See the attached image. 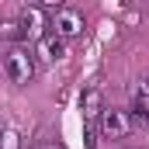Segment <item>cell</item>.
I'll return each mask as SVG.
<instances>
[{"label":"cell","instance_id":"cell-5","mask_svg":"<svg viewBox=\"0 0 149 149\" xmlns=\"http://www.w3.org/2000/svg\"><path fill=\"white\" fill-rule=\"evenodd\" d=\"M35 56L42 63H59L63 56H66V49H63V38L59 35H42L35 45Z\"/></svg>","mask_w":149,"mask_h":149},{"label":"cell","instance_id":"cell-8","mask_svg":"<svg viewBox=\"0 0 149 149\" xmlns=\"http://www.w3.org/2000/svg\"><path fill=\"white\" fill-rule=\"evenodd\" d=\"M21 35H24L21 21H3V24H0V38H7V42H17Z\"/></svg>","mask_w":149,"mask_h":149},{"label":"cell","instance_id":"cell-6","mask_svg":"<svg viewBox=\"0 0 149 149\" xmlns=\"http://www.w3.org/2000/svg\"><path fill=\"white\" fill-rule=\"evenodd\" d=\"M21 28H24V35H38L42 31V10L38 7H24L21 10Z\"/></svg>","mask_w":149,"mask_h":149},{"label":"cell","instance_id":"cell-2","mask_svg":"<svg viewBox=\"0 0 149 149\" xmlns=\"http://www.w3.org/2000/svg\"><path fill=\"white\" fill-rule=\"evenodd\" d=\"M49 28H52V35H59V38H80L87 24H83V14H80V10H73V7H59V10L52 14Z\"/></svg>","mask_w":149,"mask_h":149},{"label":"cell","instance_id":"cell-3","mask_svg":"<svg viewBox=\"0 0 149 149\" xmlns=\"http://www.w3.org/2000/svg\"><path fill=\"white\" fill-rule=\"evenodd\" d=\"M101 135L104 139H125L135 125H132V118H128V111H114V108H108V111L101 114Z\"/></svg>","mask_w":149,"mask_h":149},{"label":"cell","instance_id":"cell-4","mask_svg":"<svg viewBox=\"0 0 149 149\" xmlns=\"http://www.w3.org/2000/svg\"><path fill=\"white\" fill-rule=\"evenodd\" d=\"M80 111H83V125H101V114L108 111V108H104V97H101L97 87L83 90V97H80Z\"/></svg>","mask_w":149,"mask_h":149},{"label":"cell","instance_id":"cell-1","mask_svg":"<svg viewBox=\"0 0 149 149\" xmlns=\"http://www.w3.org/2000/svg\"><path fill=\"white\" fill-rule=\"evenodd\" d=\"M3 70H7V76H10V83L24 87V83H31V80H35V59H31V52H28V49L14 45V49L3 56Z\"/></svg>","mask_w":149,"mask_h":149},{"label":"cell","instance_id":"cell-9","mask_svg":"<svg viewBox=\"0 0 149 149\" xmlns=\"http://www.w3.org/2000/svg\"><path fill=\"white\" fill-rule=\"evenodd\" d=\"M97 125H83V135H87V149H97Z\"/></svg>","mask_w":149,"mask_h":149},{"label":"cell","instance_id":"cell-7","mask_svg":"<svg viewBox=\"0 0 149 149\" xmlns=\"http://www.w3.org/2000/svg\"><path fill=\"white\" fill-rule=\"evenodd\" d=\"M128 118H132V125H135V128H139V125H146V121H149V104H142V101L135 97V104H132Z\"/></svg>","mask_w":149,"mask_h":149},{"label":"cell","instance_id":"cell-10","mask_svg":"<svg viewBox=\"0 0 149 149\" xmlns=\"http://www.w3.org/2000/svg\"><path fill=\"white\" fill-rule=\"evenodd\" d=\"M139 101H142V104H149V76L139 83Z\"/></svg>","mask_w":149,"mask_h":149},{"label":"cell","instance_id":"cell-11","mask_svg":"<svg viewBox=\"0 0 149 149\" xmlns=\"http://www.w3.org/2000/svg\"><path fill=\"white\" fill-rule=\"evenodd\" d=\"M7 149H17V132H7Z\"/></svg>","mask_w":149,"mask_h":149}]
</instances>
